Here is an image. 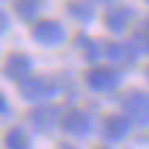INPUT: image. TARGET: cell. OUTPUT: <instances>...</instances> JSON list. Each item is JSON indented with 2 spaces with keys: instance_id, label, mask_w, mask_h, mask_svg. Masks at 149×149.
Segmentation results:
<instances>
[{
  "instance_id": "cell-3",
  "label": "cell",
  "mask_w": 149,
  "mask_h": 149,
  "mask_svg": "<svg viewBox=\"0 0 149 149\" xmlns=\"http://www.w3.org/2000/svg\"><path fill=\"white\" fill-rule=\"evenodd\" d=\"M19 94H22V100H28V102H42V100H47V97L55 94V83L47 80V77H39V74H31L28 80L19 83Z\"/></svg>"
},
{
  "instance_id": "cell-2",
  "label": "cell",
  "mask_w": 149,
  "mask_h": 149,
  "mask_svg": "<svg viewBox=\"0 0 149 149\" xmlns=\"http://www.w3.org/2000/svg\"><path fill=\"white\" fill-rule=\"evenodd\" d=\"M122 108H124V116H127L130 122L141 124V127L149 124V94L146 91H130V94L124 97Z\"/></svg>"
},
{
  "instance_id": "cell-9",
  "label": "cell",
  "mask_w": 149,
  "mask_h": 149,
  "mask_svg": "<svg viewBox=\"0 0 149 149\" xmlns=\"http://www.w3.org/2000/svg\"><path fill=\"white\" fill-rule=\"evenodd\" d=\"M105 55L116 64H124V66H133L135 58H138V50L135 44H124V42H111L105 44Z\"/></svg>"
},
{
  "instance_id": "cell-19",
  "label": "cell",
  "mask_w": 149,
  "mask_h": 149,
  "mask_svg": "<svg viewBox=\"0 0 149 149\" xmlns=\"http://www.w3.org/2000/svg\"><path fill=\"white\" fill-rule=\"evenodd\" d=\"M146 3H149V0H146Z\"/></svg>"
},
{
  "instance_id": "cell-16",
  "label": "cell",
  "mask_w": 149,
  "mask_h": 149,
  "mask_svg": "<svg viewBox=\"0 0 149 149\" xmlns=\"http://www.w3.org/2000/svg\"><path fill=\"white\" fill-rule=\"evenodd\" d=\"M0 108H3V116H11V105H8L6 97H3V102H0Z\"/></svg>"
},
{
  "instance_id": "cell-13",
  "label": "cell",
  "mask_w": 149,
  "mask_h": 149,
  "mask_svg": "<svg viewBox=\"0 0 149 149\" xmlns=\"http://www.w3.org/2000/svg\"><path fill=\"white\" fill-rule=\"evenodd\" d=\"M77 44H80V50H83V55L88 61H97L102 53H105V44H100V42H94V39H88V36H83L80 33L77 36Z\"/></svg>"
},
{
  "instance_id": "cell-8",
  "label": "cell",
  "mask_w": 149,
  "mask_h": 149,
  "mask_svg": "<svg viewBox=\"0 0 149 149\" xmlns=\"http://www.w3.org/2000/svg\"><path fill=\"white\" fill-rule=\"evenodd\" d=\"M61 127H64L69 135H88L91 133V119H88V113H86V111L72 108V111H64Z\"/></svg>"
},
{
  "instance_id": "cell-6",
  "label": "cell",
  "mask_w": 149,
  "mask_h": 149,
  "mask_svg": "<svg viewBox=\"0 0 149 149\" xmlns=\"http://www.w3.org/2000/svg\"><path fill=\"white\" fill-rule=\"evenodd\" d=\"M133 19H135V11L130 8V6H124V3H113L111 8H108V14H105V25H108V31H113V33H124Z\"/></svg>"
},
{
  "instance_id": "cell-14",
  "label": "cell",
  "mask_w": 149,
  "mask_h": 149,
  "mask_svg": "<svg viewBox=\"0 0 149 149\" xmlns=\"http://www.w3.org/2000/svg\"><path fill=\"white\" fill-rule=\"evenodd\" d=\"M133 44H135L138 53H149V19H144V22L135 25V31H133Z\"/></svg>"
},
{
  "instance_id": "cell-10",
  "label": "cell",
  "mask_w": 149,
  "mask_h": 149,
  "mask_svg": "<svg viewBox=\"0 0 149 149\" xmlns=\"http://www.w3.org/2000/svg\"><path fill=\"white\" fill-rule=\"evenodd\" d=\"M127 130H130V119L124 113H113V116H108L102 122V135L108 141H122L127 135Z\"/></svg>"
},
{
  "instance_id": "cell-4",
  "label": "cell",
  "mask_w": 149,
  "mask_h": 149,
  "mask_svg": "<svg viewBox=\"0 0 149 149\" xmlns=\"http://www.w3.org/2000/svg\"><path fill=\"white\" fill-rule=\"evenodd\" d=\"M28 119H31L33 130L50 133V130H55V124H61L64 113H61V108H55V105H39V108H33V111L28 113Z\"/></svg>"
},
{
  "instance_id": "cell-1",
  "label": "cell",
  "mask_w": 149,
  "mask_h": 149,
  "mask_svg": "<svg viewBox=\"0 0 149 149\" xmlns=\"http://www.w3.org/2000/svg\"><path fill=\"white\" fill-rule=\"evenodd\" d=\"M119 83H122V74H119V69H111V66H94L86 74V86L91 91H100V94L119 88Z\"/></svg>"
},
{
  "instance_id": "cell-18",
  "label": "cell",
  "mask_w": 149,
  "mask_h": 149,
  "mask_svg": "<svg viewBox=\"0 0 149 149\" xmlns=\"http://www.w3.org/2000/svg\"><path fill=\"white\" fill-rule=\"evenodd\" d=\"M146 77H149V69H146Z\"/></svg>"
},
{
  "instance_id": "cell-5",
  "label": "cell",
  "mask_w": 149,
  "mask_h": 149,
  "mask_svg": "<svg viewBox=\"0 0 149 149\" xmlns=\"http://www.w3.org/2000/svg\"><path fill=\"white\" fill-rule=\"evenodd\" d=\"M33 39H36L39 44H44V47H58L66 39V31H64V25H58L55 19H42V22L33 25Z\"/></svg>"
},
{
  "instance_id": "cell-11",
  "label": "cell",
  "mask_w": 149,
  "mask_h": 149,
  "mask_svg": "<svg viewBox=\"0 0 149 149\" xmlns=\"http://www.w3.org/2000/svg\"><path fill=\"white\" fill-rule=\"evenodd\" d=\"M66 11H69V17H74V19L83 22V25L94 19V6L86 3V0H72V3L66 6Z\"/></svg>"
},
{
  "instance_id": "cell-17",
  "label": "cell",
  "mask_w": 149,
  "mask_h": 149,
  "mask_svg": "<svg viewBox=\"0 0 149 149\" xmlns=\"http://www.w3.org/2000/svg\"><path fill=\"white\" fill-rule=\"evenodd\" d=\"M61 149H72V146H61Z\"/></svg>"
},
{
  "instance_id": "cell-15",
  "label": "cell",
  "mask_w": 149,
  "mask_h": 149,
  "mask_svg": "<svg viewBox=\"0 0 149 149\" xmlns=\"http://www.w3.org/2000/svg\"><path fill=\"white\" fill-rule=\"evenodd\" d=\"M6 149H31V138L25 135V130L14 127L6 135Z\"/></svg>"
},
{
  "instance_id": "cell-12",
  "label": "cell",
  "mask_w": 149,
  "mask_h": 149,
  "mask_svg": "<svg viewBox=\"0 0 149 149\" xmlns=\"http://www.w3.org/2000/svg\"><path fill=\"white\" fill-rule=\"evenodd\" d=\"M14 8L22 19H36V14L44 8V0H17Z\"/></svg>"
},
{
  "instance_id": "cell-7",
  "label": "cell",
  "mask_w": 149,
  "mask_h": 149,
  "mask_svg": "<svg viewBox=\"0 0 149 149\" xmlns=\"http://www.w3.org/2000/svg\"><path fill=\"white\" fill-rule=\"evenodd\" d=\"M31 69H33V61H31V55H25V53H11L8 58H6V77L17 80V83L31 77Z\"/></svg>"
}]
</instances>
